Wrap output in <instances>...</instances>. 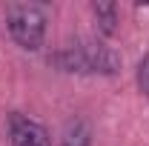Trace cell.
Here are the masks:
<instances>
[{
  "instance_id": "cell-2",
  "label": "cell",
  "mask_w": 149,
  "mask_h": 146,
  "mask_svg": "<svg viewBox=\"0 0 149 146\" xmlns=\"http://www.w3.org/2000/svg\"><path fill=\"white\" fill-rule=\"evenodd\" d=\"M3 17L9 37L23 52H40L49 26V6L46 3H6Z\"/></svg>"
},
{
  "instance_id": "cell-1",
  "label": "cell",
  "mask_w": 149,
  "mask_h": 146,
  "mask_svg": "<svg viewBox=\"0 0 149 146\" xmlns=\"http://www.w3.org/2000/svg\"><path fill=\"white\" fill-rule=\"evenodd\" d=\"M46 63L63 74H118L120 55L106 43H74L46 57Z\"/></svg>"
},
{
  "instance_id": "cell-4",
  "label": "cell",
  "mask_w": 149,
  "mask_h": 146,
  "mask_svg": "<svg viewBox=\"0 0 149 146\" xmlns=\"http://www.w3.org/2000/svg\"><path fill=\"white\" fill-rule=\"evenodd\" d=\"M60 146H92V126L83 115H72L63 132H60Z\"/></svg>"
},
{
  "instance_id": "cell-6",
  "label": "cell",
  "mask_w": 149,
  "mask_h": 146,
  "mask_svg": "<svg viewBox=\"0 0 149 146\" xmlns=\"http://www.w3.org/2000/svg\"><path fill=\"white\" fill-rule=\"evenodd\" d=\"M135 74H138V89L143 92L146 100H149V52L138 60V72H135Z\"/></svg>"
},
{
  "instance_id": "cell-3",
  "label": "cell",
  "mask_w": 149,
  "mask_h": 146,
  "mask_svg": "<svg viewBox=\"0 0 149 146\" xmlns=\"http://www.w3.org/2000/svg\"><path fill=\"white\" fill-rule=\"evenodd\" d=\"M9 143L12 146H52L49 132L35 117L12 112L9 115Z\"/></svg>"
},
{
  "instance_id": "cell-5",
  "label": "cell",
  "mask_w": 149,
  "mask_h": 146,
  "mask_svg": "<svg viewBox=\"0 0 149 146\" xmlns=\"http://www.w3.org/2000/svg\"><path fill=\"white\" fill-rule=\"evenodd\" d=\"M92 17H95V23H97V32L103 37H115L118 23H120L118 3H92Z\"/></svg>"
}]
</instances>
